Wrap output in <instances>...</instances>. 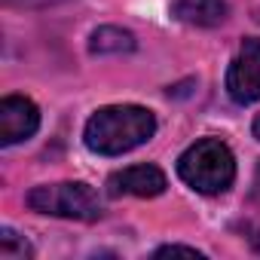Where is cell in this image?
Masks as SVG:
<instances>
[{"instance_id": "obj_9", "label": "cell", "mask_w": 260, "mask_h": 260, "mask_svg": "<svg viewBox=\"0 0 260 260\" xmlns=\"http://www.w3.org/2000/svg\"><path fill=\"white\" fill-rule=\"evenodd\" d=\"M31 254H34V248L25 242V236H19L16 230H4V233H0V257H4V260H25Z\"/></svg>"}, {"instance_id": "obj_6", "label": "cell", "mask_w": 260, "mask_h": 260, "mask_svg": "<svg viewBox=\"0 0 260 260\" xmlns=\"http://www.w3.org/2000/svg\"><path fill=\"white\" fill-rule=\"evenodd\" d=\"M169 181L162 175V169L156 166H128L122 172H113L107 178V193L116 196H138V199H153L159 193H166Z\"/></svg>"}, {"instance_id": "obj_1", "label": "cell", "mask_w": 260, "mask_h": 260, "mask_svg": "<svg viewBox=\"0 0 260 260\" xmlns=\"http://www.w3.org/2000/svg\"><path fill=\"white\" fill-rule=\"evenodd\" d=\"M156 132V116L141 104H110L89 116L83 141L98 156H122L147 144Z\"/></svg>"}, {"instance_id": "obj_3", "label": "cell", "mask_w": 260, "mask_h": 260, "mask_svg": "<svg viewBox=\"0 0 260 260\" xmlns=\"http://www.w3.org/2000/svg\"><path fill=\"white\" fill-rule=\"evenodd\" d=\"M28 205L49 217H68L92 223L104 214L98 193L83 181H64V184H43L28 193Z\"/></svg>"}, {"instance_id": "obj_11", "label": "cell", "mask_w": 260, "mask_h": 260, "mask_svg": "<svg viewBox=\"0 0 260 260\" xmlns=\"http://www.w3.org/2000/svg\"><path fill=\"white\" fill-rule=\"evenodd\" d=\"M251 128H254V138H257V141H260V113H257V116H254V125H251Z\"/></svg>"}, {"instance_id": "obj_5", "label": "cell", "mask_w": 260, "mask_h": 260, "mask_svg": "<svg viewBox=\"0 0 260 260\" xmlns=\"http://www.w3.org/2000/svg\"><path fill=\"white\" fill-rule=\"evenodd\" d=\"M40 128V110L25 95H7L0 101V144L13 147L19 141H28Z\"/></svg>"}, {"instance_id": "obj_10", "label": "cell", "mask_w": 260, "mask_h": 260, "mask_svg": "<svg viewBox=\"0 0 260 260\" xmlns=\"http://www.w3.org/2000/svg\"><path fill=\"white\" fill-rule=\"evenodd\" d=\"M153 257H205L202 251H196V248H187V245H162V248H156L153 251Z\"/></svg>"}, {"instance_id": "obj_8", "label": "cell", "mask_w": 260, "mask_h": 260, "mask_svg": "<svg viewBox=\"0 0 260 260\" xmlns=\"http://www.w3.org/2000/svg\"><path fill=\"white\" fill-rule=\"evenodd\" d=\"M135 49V37L132 31H122L113 25H104L98 31H92L89 37V52L92 55H125Z\"/></svg>"}, {"instance_id": "obj_2", "label": "cell", "mask_w": 260, "mask_h": 260, "mask_svg": "<svg viewBox=\"0 0 260 260\" xmlns=\"http://www.w3.org/2000/svg\"><path fill=\"white\" fill-rule=\"evenodd\" d=\"M178 175L202 196L226 193L236 181V156L220 138H199L178 159Z\"/></svg>"}, {"instance_id": "obj_12", "label": "cell", "mask_w": 260, "mask_h": 260, "mask_svg": "<svg viewBox=\"0 0 260 260\" xmlns=\"http://www.w3.org/2000/svg\"><path fill=\"white\" fill-rule=\"evenodd\" d=\"M254 184H257V196H260V162H257V178H254Z\"/></svg>"}, {"instance_id": "obj_4", "label": "cell", "mask_w": 260, "mask_h": 260, "mask_svg": "<svg viewBox=\"0 0 260 260\" xmlns=\"http://www.w3.org/2000/svg\"><path fill=\"white\" fill-rule=\"evenodd\" d=\"M226 95L242 107L260 101V40L257 37L242 40V49L226 71Z\"/></svg>"}, {"instance_id": "obj_7", "label": "cell", "mask_w": 260, "mask_h": 260, "mask_svg": "<svg viewBox=\"0 0 260 260\" xmlns=\"http://www.w3.org/2000/svg\"><path fill=\"white\" fill-rule=\"evenodd\" d=\"M226 13L223 0H175L172 7V16L193 28H214L226 19Z\"/></svg>"}]
</instances>
